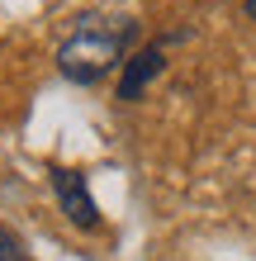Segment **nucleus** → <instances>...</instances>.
Segmentation results:
<instances>
[{
    "instance_id": "nucleus-1",
    "label": "nucleus",
    "mask_w": 256,
    "mask_h": 261,
    "mask_svg": "<svg viewBox=\"0 0 256 261\" xmlns=\"http://www.w3.org/2000/svg\"><path fill=\"white\" fill-rule=\"evenodd\" d=\"M138 34L133 19H104V14H81L76 29L62 38L57 48V71L76 86H95L104 81L119 62H124L128 38Z\"/></svg>"
},
{
    "instance_id": "nucleus-2",
    "label": "nucleus",
    "mask_w": 256,
    "mask_h": 261,
    "mask_svg": "<svg viewBox=\"0 0 256 261\" xmlns=\"http://www.w3.org/2000/svg\"><path fill=\"white\" fill-rule=\"evenodd\" d=\"M52 190H57V199H62V214L76 228H95L100 223V209H95V199H90V186H86L81 171L52 166Z\"/></svg>"
},
{
    "instance_id": "nucleus-3",
    "label": "nucleus",
    "mask_w": 256,
    "mask_h": 261,
    "mask_svg": "<svg viewBox=\"0 0 256 261\" xmlns=\"http://www.w3.org/2000/svg\"><path fill=\"white\" fill-rule=\"evenodd\" d=\"M166 67V57H161V48H143V53H133L128 57V67H124V81H119V100H138L147 81Z\"/></svg>"
},
{
    "instance_id": "nucleus-4",
    "label": "nucleus",
    "mask_w": 256,
    "mask_h": 261,
    "mask_svg": "<svg viewBox=\"0 0 256 261\" xmlns=\"http://www.w3.org/2000/svg\"><path fill=\"white\" fill-rule=\"evenodd\" d=\"M0 261H29L24 247H19V238H14L10 228H0Z\"/></svg>"
},
{
    "instance_id": "nucleus-5",
    "label": "nucleus",
    "mask_w": 256,
    "mask_h": 261,
    "mask_svg": "<svg viewBox=\"0 0 256 261\" xmlns=\"http://www.w3.org/2000/svg\"><path fill=\"white\" fill-rule=\"evenodd\" d=\"M247 14H251V19H256V0H247Z\"/></svg>"
}]
</instances>
